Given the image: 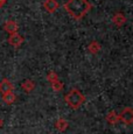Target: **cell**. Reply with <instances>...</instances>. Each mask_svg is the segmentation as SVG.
<instances>
[{
    "instance_id": "30bf717a",
    "label": "cell",
    "mask_w": 133,
    "mask_h": 134,
    "mask_svg": "<svg viewBox=\"0 0 133 134\" xmlns=\"http://www.w3.org/2000/svg\"><path fill=\"white\" fill-rule=\"evenodd\" d=\"M2 98H4V100L7 104H12L15 100V94L12 91H9V92H6V93L2 94Z\"/></svg>"
},
{
    "instance_id": "3957f363",
    "label": "cell",
    "mask_w": 133,
    "mask_h": 134,
    "mask_svg": "<svg viewBox=\"0 0 133 134\" xmlns=\"http://www.w3.org/2000/svg\"><path fill=\"white\" fill-rule=\"evenodd\" d=\"M43 7L48 13H55L60 7V4L57 2V0H45L43 1Z\"/></svg>"
},
{
    "instance_id": "52a82bcc",
    "label": "cell",
    "mask_w": 133,
    "mask_h": 134,
    "mask_svg": "<svg viewBox=\"0 0 133 134\" xmlns=\"http://www.w3.org/2000/svg\"><path fill=\"white\" fill-rule=\"evenodd\" d=\"M120 119H121V121H124L125 124H131L132 119H133V114H132L131 109L124 110V112H123L121 115H120Z\"/></svg>"
},
{
    "instance_id": "6da1fadb",
    "label": "cell",
    "mask_w": 133,
    "mask_h": 134,
    "mask_svg": "<svg viewBox=\"0 0 133 134\" xmlns=\"http://www.w3.org/2000/svg\"><path fill=\"white\" fill-rule=\"evenodd\" d=\"M91 8L92 6L88 0H68L64 4L65 12L75 20L83 19Z\"/></svg>"
},
{
    "instance_id": "4fadbf2b",
    "label": "cell",
    "mask_w": 133,
    "mask_h": 134,
    "mask_svg": "<svg viewBox=\"0 0 133 134\" xmlns=\"http://www.w3.org/2000/svg\"><path fill=\"white\" fill-rule=\"evenodd\" d=\"M52 85H53V89L55 90V91H58V90H62V87H63V83H61V82L57 79V81L53 82Z\"/></svg>"
},
{
    "instance_id": "9c48e42d",
    "label": "cell",
    "mask_w": 133,
    "mask_h": 134,
    "mask_svg": "<svg viewBox=\"0 0 133 134\" xmlns=\"http://www.w3.org/2000/svg\"><path fill=\"white\" fill-rule=\"evenodd\" d=\"M88 49L91 54H97L99 50H101V44H99L98 42H96V41H92V42L89 44Z\"/></svg>"
},
{
    "instance_id": "5b68a950",
    "label": "cell",
    "mask_w": 133,
    "mask_h": 134,
    "mask_svg": "<svg viewBox=\"0 0 133 134\" xmlns=\"http://www.w3.org/2000/svg\"><path fill=\"white\" fill-rule=\"evenodd\" d=\"M4 28H5V30H6L8 34H14V33L18 32L19 26H18V24L14 21V20H8V21L5 22Z\"/></svg>"
},
{
    "instance_id": "5bb4252c",
    "label": "cell",
    "mask_w": 133,
    "mask_h": 134,
    "mask_svg": "<svg viewBox=\"0 0 133 134\" xmlns=\"http://www.w3.org/2000/svg\"><path fill=\"white\" fill-rule=\"evenodd\" d=\"M107 120H109V121L111 122V124H113V122H117L118 118H117L116 113H114V112H111L109 115H107Z\"/></svg>"
},
{
    "instance_id": "7c38bea8",
    "label": "cell",
    "mask_w": 133,
    "mask_h": 134,
    "mask_svg": "<svg viewBox=\"0 0 133 134\" xmlns=\"http://www.w3.org/2000/svg\"><path fill=\"white\" fill-rule=\"evenodd\" d=\"M22 86H24V89L26 90V91L30 92V90L34 89L35 85H34V82H33V81H26V82L24 83V85H22Z\"/></svg>"
},
{
    "instance_id": "ba28073f",
    "label": "cell",
    "mask_w": 133,
    "mask_h": 134,
    "mask_svg": "<svg viewBox=\"0 0 133 134\" xmlns=\"http://www.w3.org/2000/svg\"><path fill=\"white\" fill-rule=\"evenodd\" d=\"M112 21H113V24H116L117 26H123L126 22V18H125V15L123 14V13H117V14L113 15V19H112Z\"/></svg>"
},
{
    "instance_id": "2e32d148",
    "label": "cell",
    "mask_w": 133,
    "mask_h": 134,
    "mask_svg": "<svg viewBox=\"0 0 133 134\" xmlns=\"http://www.w3.org/2000/svg\"><path fill=\"white\" fill-rule=\"evenodd\" d=\"M6 2H7V0H0V8H1V7L4 6Z\"/></svg>"
},
{
    "instance_id": "8992f818",
    "label": "cell",
    "mask_w": 133,
    "mask_h": 134,
    "mask_svg": "<svg viewBox=\"0 0 133 134\" xmlns=\"http://www.w3.org/2000/svg\"><path fill=\"white\" fill-rule=\"evenodd\" d=\"M12 90H13V84H12L8 79L5 78L0 82V92H1L2 94L6 93V92L12 91Z\"/></svg>"
},
{
    "instance_id": "9a60e30c",
    "label": "cell",
    "mask_w": 133,
    "mask_h": 134,
    "mask_svg": "<svg viewBox=\"0 0 133 134\" xmlns=\"http://www.w3.org/2000/svg\"><path fill=\"white\" fill-rule=\"evenodd\" d=\"M47 78L49 79V81L52 82V83H53V82H55V81H57V79H58V78H57V76H56V74L54 72V71H50V72L48 74Z\"/></svg>"
},
{
    "instance_id": "7a4b0ae2",
    "label": "cell",
    "mask_w": 133,
    "mask_h": 134,
    "mask_svg": "<svg viewBox=\"0 0 133 134\" xmlns=\"http://www.w3.org/2000/svg\"><path fill=\"white\" fill-rule=\"evenodd\" d=\"M65 102L69 106H71L73 109H77L80 107L84 102V96L78 90H71L68 94L65 96Z\"/></svg>"
},
{
    "instance_id": "e0dca14e",
    "label": "cell",
    "mask_w": 133,
    "mask_h": 134,
    "mask_svg": "<svg viewBox=\"0 0 133 134\" xmlns=\"http://www.w3.org/2000/svg\"><path fill=\"white\" fill-rule=\"evenodd\" d=\"M1 126H2V120L0 119V127H1Z\"/></svg>"
},
{
    "instance_id": "8fae6325",
    "label": "cell",
    "mask_w": 133,
    "mask_h": 134,
    "mask_svg": "<svg viewBox=\"0 0 133 134\" xmlns=\"http://www.w3.org/2000/svg\"><path fill=\"white\" fill-rule=\"evenodd\" d=\"M66 126H68V122H66L64 119H58V121L56 122V127L60 131H64L66 128Z\"/></svg>"
},
{
    "instance_id": "277c9868",
    "label": "cell",
    "mask_w": 133,
    "mask_h": 134,
    "mask_svg": "<svg viewBox=\"0 0 133 134\" xmlns=\"http://www.w3.org/2000/svg\"><path fill=\"white\" fill-rule=\"evenodd\" d=\"M24 42V37L21 35H19L18 33H14V34H9V37H8V43L13 47L18 48L21 46V43Z\"/></svg>"
}]
</instances>
